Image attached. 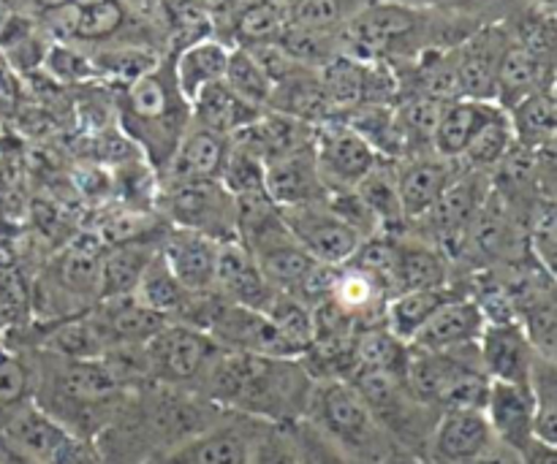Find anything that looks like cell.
<instances>
[{
  "instance_id": "1",
  "label": "cell",
  "mask_w": 557,
  "mask_h": 464,
  "mask_svg": "<svg viewBox=\"0 0 557 464\" xmlns=\"http://www.w3.org/2000/svg\"><path fill=\"white\" fill-rule=\"evenodd\" d=\"M313 386L299 359L221 351L196 394L234 416L292 427L308 413Z\"/></svg>"
},
{
  "instance_id": "2",
  "label": "cell",
  "mask_w": 557,
  "mask_h": 464,
  "mask_svg": "<svg viewBox=\"0 0 557 464\" xmlns=\"http://www.w3.org/2000/svg\"><path fill=\"white\" fill-rule=\"evenodd\" d=\"M117 120L123 134L145 152L152 172L161 177L190 128V103L174 81L172 52L150 74L120 87Z\"/></svg>"
},
{
  "instance_id": "3",
  "label": "cell",
  "mask_w": 557,
  "mask_h": 464,
  "mask_svg": "<svg viewBox=\"0 0 557 464\" xmlns=\"http://www.w3.org/2000/svg\"><path fill=\"white\" fill-rule=\"evenodd\" d=\"M305 422L354 464H381L397 449L348 380H315Z\"/></svg>"
},
{
  "instance_id": "4",
  "label": "cell",
  "mask_w": 557,
  "mask_h": 464,
  "mask_svg": "<svg viewBox=\"0 0 557 464\" xmlns=\"http://www.w3.org/2000/svg\"><path fill=\"white\" fill-rule=\"evenodd\" d=\"M218 353H221V348L207 331L180 324H166L145 346L152 386L183 391H199L201 380H205L207 369L212 367Z\"/></svg>"
},
{
  "instance_id": "5",
  "label": "cell",
  "mask_w": 557,
  "mask_h": 464,
  "mask_svg": "<svg viewBox=\"0 0 557 464\" xmlns=\"http://www.w3.org/2000/svg\"><path fill=\"white\" fill-rule=\"evenodd\" d=\"M0 440L30 464H96L92 443L76 438L58 418L30 402L3 429Z\"/></svg>"
},
{
  "instance_id": "6",
  "label": "cell",
  "mask_w": 557,
  "mask_h": 464,
  "mask_svg": "<svg viewBox=\"0 0 557 464\" xmlns=\"http://www.w3.org/2000/svg\"><path fill=\"white\" fill-rule=\"evenodd\" d=\"M169 226L205 234L218 244L237 239V204L221 183L163 185Z\"/></svg>"
},
{
  "instance_id": "7",
  "label": "cell",
  "mask_w": 557,
  "mask_h": 464,
  "mask_svg": "<svg viewBox=\"0 0 557 464\" xmlns=\"http://www.w3.org/2000/svg\"><path fill=\"white\" fill-rule=\"evenodd\" d=\"M283 226L294 237V242L305 250L313 261L330 266H343L351 261L359 244L364 242L346 221L330 210V204L315 201V204H299L281 210Z\"/></svg>"
},
{
  "instance_id": "8",
  "label": "cell",
  "mask_w": 557,
  "mask_h": 464,
  "mask_svg": "<svg viewBox=\"0 0 557 464\" xmlns=\"http://www.w3.org/2000/svg\"><path fill=\"white\" fill-rule=\"evenodd\" d=\"M313 152L319 174L330 193L332 190H354L379 163L373 147L357 130L348 128L343 120L315 125Z\"/></svg>"
},
{
  "instance_id": "9",
  "label": "cell",
  "mask_w": 557,
  "mask_h": 464,
  "mask_svg": "<svg viewBox=\"0 0 557 464\" xmlns=\"http://www.w3.org/2000/svg\"><path fill=\"white\" fill-rule=\"evenodd\" d=\"M259 429L261 422L253 418L226 416L205 432L141 464H250Z\"/></svg>"
},
{
  "instance_id": "10",
  "label": "cell",
  "mask_w": 557,
  "mask_h": 464,
  "mask_svg": "<svg viewBox=\"0 0 557 464\" xmlns=\"http://www.w3.org/2000/svg\"><path fill=\"white\" fill-rule=\"evenodd\" d=\"M511 43V33L504 22H487L455 47L457 90L460 98L495 101V76L500 58Z\"/></svg>"
},
{
  "instance_id": "11",
  "label": "cell",
  "mask_w": 557,
  "mask_h": 464,
  "mask_svg": "<svg viewBox=\"0 0 557 464\" xmlns=\"http://www.w3.org/2000/svg\"><path fill=\"white\" fill-rule=\"evenodd\" d=\"M495 446L484 411H441L430 429L422 460L428 464H468Z\"/></svg>"
},
{
  "instance_id": "12",
  "label": "cell",
  "mask_w": 557,
  "mask_h": 464,
  "mask_svg": "<svg viewBox=\"0 0 557 464\" xmlns=\"http://www.w3.org/2000/svg\"><path fill=\"white\" fill-rule=\"evenodd\" d=\"M476 353L490 380L520 386H528L539 359L517 321H487L476 342Z\"/></svg>"
},
{
  "instance_id": "13",
  "label": "cell",
  "mask_w": 557,
  "mask_h": 464,
  "mask_svg": "<svg viewBox=\"0 0 557 464\" xmlns=\"http://www.w3.org/2000/svg\"><path fill=\"white\" fill-rule=\"evenodd\" d=\"M395 163L403 217H406V226H417L419 221L428 217L449 179L455 177L457 161H446L435 152H419V155L400 158Z\"/></svg>"
},
{
  "instance_id": "14",
  "label": "cell",
  "mask_w": 557,
  "mask_h": 464,
  "mask_svg": "<svg viewBox=\"0 0 557 464\" xmlns=\"http://www.w3.org/2000/svg\"><path fill=\"white\" fill-rule=\"evenodd\" d=\"M212 291L221 293L226 302L237 304V308L256 310V313H267V308H270L277 293L264 277V272L259 269L250 250L239 239L223 242L218 248Z\"/></svg>"
},
{
  "instance_id": "15",
  "label": "cell",
  "mask_w": 557,
  "mask_h": 464,
  "mask_svg": "<svg viewBox=\"0 0 557 464\" xmlns=\"http://www.w3.org/2000/svg\"><path fill=\"white\" fill-rule=\"evenodd\" d=\"M218 248L221 244L215 239L188 231V228L169 226V223L161 234V242H158V253L163 255V261H166L172 275L180 280V286L190 293L212 291Z\"/></svg>"
},
{
  "instance_id": "16",
  "label": "cell",
  "mask_w": 557,
  "mask_h": 464,
  "mask_svg": "<svg viewBox=\"0 0 557 464\" xmlns=\"http://www.w3.org/2000/svg\"><path fill=\"white\" fill-rule=\"evenodd\" d=\"M264 188L277 210L315 204V201H324L330 196L319 174L313 147H305V150L288 152V155L264 163Z\"/></svg>"
},
{
  "instance_id": "17",
  "label": "cell",
  "mask_w": 557,
  "mask_h": 464,
  "mask_svg": "<svg viewBox=\"0 0 557 464\" xmlns=\"http://www.w3.org/2000/svg\"><path fill=\"white\" fill-rule=\"evenodd\" d=\"M484 418L495 435V443L520 454L536 435H533V418L536 405L528 386L498 384L490 380L487 402H484Z\"/></svg>"
},
{
  "instance_id": "18",
  "label": "cell",
  "mask_w": 557,
  "mask_h": 464,
  "mask_svg": "<svg viewBox=\"0 0 557 464\" xmlns=\"http://www.w3.org/2000/svg\"><path fill=\"white\" fill-rule=\"evenodd\" d=\"M539 90H555V58L511 41L495 76V103L504 112Z\"/></svg>"
},
{
  "instance_id": "19",
  "label": "cell",
  "mask_w": 557,
  "mask_h": 464,
  "mask_svg": "<svg viewBox=\"0 0 557 464\" xmlns=\"http://www.w3.org/2000/svg\"><path fill=\"white\" fill-rule=\"evenodd\" d=\"M228 150H232V139L190 125L183 139H180L166 172L161 174L163 185L221 183Z\"/></svg>"
},
{
  "instance_id": "20",
  "label": "cell",
  "mask_w": 557,
  "mask_h": 464,
  "mask_svg": "<svg viewBox=\"0 0 557 464\" xmlns=\"http://www.w3.org/2000/svg\"><path fill=\"white\" fill-rule=\"evenodd\" d=\"M484 324L487 321H484L479 304L471 297H457L417 331L408 348L413 351H455V348L476 346Z\"/></svg>"
},
{
  "instance_id": "21",
  "label": "cell",
  "mask_w": 557,
  "mask_h": 464,
  "mask_svg": "<svg viewBox=\"0 0 557 464\" xmlns=\"http://www.w3.org/2000/svg\"><path fill=\"white\" fill-rule=\"evenodd\" d=\"M92 321L101 329L107 346H147L163 326L169 324L166 315L145 308L134 297L101 299L90 308Z\"/></svg>"
},
{
  "instance_id": "22",
  "label": "cell",
  "mask_w": 557,
  "mask_h": 464,
  "mask_svg": "<svg viewBox=\"0 0 557 464\" xmlns=\"http://www.w3.org/2000/svg\"><path fill=\"white\" fill-rule=\"evenodd\" d=\"M500 114H504V109L495 101L455 98V101L444 103V109H441L430 147H433L435 155L446 158V161H460L468 145L479 136V130L487 128Z\"/></svg>"
},
{
  "instance_id": "23",
  "label": "cell",
  "mask_w": 557,
  "mask_h": 464,
  "mask_svg": "<svg viewBox=\"0 0 557 464\" xmlns=\"http://www.w3.org/2000/svg\"><path fill=\"white\" fill-rule=\"evenodd\" d=\"M228 52L232 47L223 43L218 36H205L199 41H190L185 47L172 52V68L174 81H177L180 92L185 101H194L205 87L215 85L223 79L228 63Z\"/></svg>"
},
{
  "instance_id": "24",
  "label": "cell",
  "mask_w": 557,
  "mask_h": 464,
  "mask_svg": "<svg viewBox=\"0 0 557 464\" xmlns=\"http://www.w3.org/2000/svg\"><path fill=\"white\" fill-rule=\"evenodd\" d=\"M457 297H468L466 288H460L457 283L395 293L384 308V326L397 337V340H403L408 346V342L417 337V331L422 329L444 304H449L451 299Z\"/></svg>"
},
{
  "instance_id": "25",
  "label": "cell",
  "mask_w": 557,
  "mask_h": 464,
  "mask_svg": "<svg viewBox=\"0 0 557 464\" xmlns=\"http://www.w3.org/2000/svg\"><path fill=\"white\" fill-rule=\"evenodd\" d=\"M261 112H264V109L250 106L248 101H243V98L221 79L215 81V85L205 87V90L190 101V125L232 139L237 130H243L245 125L253 123Z\"/></svg>"
},
{
  "instance_id": "26",
  "label": "cell",
  "mask_w": 557,
  "mask_h": 464,
  "mask_svg": "<svg viewBox=\"0 0 557 464\" xmlns=\"http://www.w3.org/2000/svg\"><path fill=\"white\" fill-rule=\"evenodd\" d=\"M161 234H158V237H147V239L145 237L131 239V242H120V244H112V248L103 250V255H101V299L128 297V293H134L141 272H145V266L150 264L152 255L158 253ZM101 299H98V302H101Z\"/></svg>"
},
{
  "instance_id": "27",
  "label": "cell",
  "mask_w": 557,
  "mask_h": 464,
  "mask_svg": "<svg viewBox=\"0 0 557 464\" xmlns=\"http://www.w3.org/2000/svg\"><path fill=\"white\" fill-rule=\"evenodd\" d=\"M288 27V0H239L232 9L228 47H256L281 38Z\"/></svg>"
},
{
  "instance_id": "28",
  "label": "cell",
  "mask_w": 557,
  "mask_h": 464,
  "mask_svg": "<svg viewBox=\"0 0 557 464\" xmlns=\"http://www.w3.org/2000/svg\"><path fill=\"white\" fill-rule=\"evenodd\" d=\"M354 193L362 199V204L373 212L379 221L381 234H403L406 231V217H403L400 196H397V163L379 158L368 177L354 188Z\"/></svg>"
},
{
  "instance_id": "29",
  "label": "cell",
  "mask_w": 557,
  "mask_h": 464,
  "mask_svg": "<svg viewBox=\"0 0 557 464\" xmlns=\"http://www.w3.org/2000/svg\"><path fill=\"white\" fill-rule=\"evenodd\" d=\"M90 52L92 65H96L98 79L114 81V85L125 87L131 81H136L139 76L150 74L158 63L163 60V52H156L147 43H134V41H123V43H101V47L87 49Z\"/></svg>"
},
{
  "instance_id": "30",
  "label": "cell",
  "mask_w": 557,
  "mask_h": 464,
  "mask_svg": "<svg viewBox=\"0 0 557 464\" xmlns=\"http://www.w3.org/2000/svg\"><path fill=\"white\" fill-rule=\"evenodd\" d=\"M511 134H515L517 145L528 147V150H539V147L555 145L557 134V103L555 90H539L533 96L522 98L517 106L509 112Z\"/></svg>"
},
{
  "instance_id": "31",
  "label": "cell",
  "mask_w": 557,
  "mask_h": 464,
  "mask_svg": "<svg viewBox=\"0 0 557 464\" xmlns=\"http://www.w3.org/2000/svg\"><path fill=\"white\" fill-rule=\"evenodd\" d=\"M36 364L30 351H16L0 342V429L33 402Z\"/></svg>"
},
{
  "instance_id": "32",
  "label": "cell",
  "mask_w": 557,
  "mask_h": 464,
  "mask_svg": "<svg viewBox=\"0 0 557 464\" xmlns=\"http://www.w3.org/2000/svg\"><path fill=\"white\" fill-rule=\"evenodd\" d=\"M515 321L525 331L528 342L536 351L539 359L557 362V308H555V286L542 288L525 302L517 304Z\"/></svg>"
},
{
  "instance_id": "33",
  "label": "cell",
  "mask_w": 557,
  "mask_h": 464,
  "mask_svg": "<svg viewBox=\"0 0 557 464\" xmlns=\"http://www.w3.org/2000/svg\"><path fill=\"white\" fill-rule=\"evenodd\" d=\"M188 293L190 291H185V288L180 286L177 277L172 275V269L166 266L163 255L156 253L150 259V264L145 266V272H141L139 283H136L131 297H134L136 302L145 304V308L156 310V313L166 315V318L172 321L174 315L180 313V308L185 304Z\"/></svg>"
},
{
  "instance_id": "34",
  "label": "cell",
  "mask_w": 557,
  "mask_h": 464,
  "mask_svg": "<svg viewBox=\"0 0 557 464\" xmlns=\"http://www.w3.org/2000/svg\"><path fill=\"white\" fill-rule=\"evenodd\" d=\"M373 0H288V27L341 33Z\"/></svg>"
},
{
  "instance_id": "35",
  "label": "cell",
  "mask_w": 557,
  "mask_h": 464,
  "mask_svg": "<svg viewBox=\"0 0 557 464\" xmlns=\"http://www.w3.org/2000/svg\"><path fill=\"white\" fill-rule=\"evenodd\" d=\"M528 389H531L533 405H536L533 435L536 440L557 446V362L536 359Z\"/></svg>"
},
{
  "instance_id": "36",
  "label": "cell",
  "mask_w": 557,
  "mask_h": 464,
  "mask_svg": "<svg viewBox=\"0 0 557 464\" xmlns=\"http://www.w3.org/2000/svg\"><path fill=\"white\" fill-rule=\"evenodd\" d=\"M511 145H515V134H511L509 114L504 112L498 120H493L487 128L479 130V136L468 145V150L462 152V158L457 163H460L462 168H471V172L493 177L495 166L504 161L506 152L511 150Z\"/></svg>"
},
{
  "instance_id": "37",
  "label": "cell",
  "mask_w": 557,
  "mask_h": 464,
  "mask_svg": "<svg viewBox=\"0 0 557 464\" xmlns=\"http://www.w3.org/2000/svg\"><path fill=\"white\" fill-rule=\"evenodd\" d=\"M223 81H226V85L232 87L243 101H248L250 106L256 109L270 106V98H272V90H275V85L267 79V74L259 68V63L250 58L248 49L232 47Z\"/></svg>"
},
{
  "instance_id": "38",
  "label": "cell",
  "mask_w": 557,
  "mask_h": 464,
  "mask_svg": "<svg viewBox=\"0 0 557 464\" xmlns=\"http://www.w3.org/2000/svg\"><path fill=\"white\" fill-rule=\"evenodd\" d=\"M33 321V283L16 266L0 269V335Z\"/></svg>"
},
{
  "instance_id": "39",
  "label": "cell",
  "mask_w": 557,
  "mask_h": 464,
  "mask_svg": "<svg viewBox=\"0 0 557 464\" xmlns=\"http://www.w3.org/2000/svg\"><path fill=\"white\" fill-rule=\"evenodd\" d=\"M221 185L234 201L253 199V196H267L264 188V163L256 155H250L243 147L228 150L226 166L221 172Z\"/></svg>"
},
{
  "instance_id": "40",
  "label": "cell",
  "mask_w": 557,
  "mask_h": 464,
  "mask_svg": "<svg viewBox=\"0 0 557 464\" xmlns=\"http://www.w3.org/2000/svg\"><path fill=\"white\" fill-rule=\"evenodd\" d=\"M41 71L52 76L58 85H87V81H98L90 52L85 47H76V43L52 41L47 58H44Z\"/></svg>"
},
{
  "instance_id": "41",
  "label": "cell",
  "mask_w": 557,
  "mask_h": 464,
  "mask_svg": "<svg viewBox=\"0 0 557 464\" xmlns=\"http://www.w3.org/2000/svg\"><path fill=\"white\" fill-rule=\"evenodd\" d=\"M294 440V449H297L299 464H354L348 456H343L324 435L315 427H310L308 422H297L288 427Z\"/></svg>"
},
{
  "instance_id": "42",
  "label": "cell",
  "mask_w": 557,
  "mask_h": 464,
  "mask_svg": "<svg viewBox=\"0 0 557 464\" xmlns=\"http://www.w3.org/2000/svg\"><path fill=\"white\" fill-rule=\"evenodd\" d=\"M250 464H299L297 449L288 427H275V424H261L253 440V454Z\"/></svg>"
},
{
  "instance_id": "43",
  "label": "cell",
  "mask_w": 557,
  "mask_h": 464,
  "mask_svg": "<svg viewBox=\"0 0 557 464\" xmlns=\"http://www.w3.org/2000/svg\"><path fill=\"white\" fill-rule=\"evenodd\" d=\"M522 464H557V446L544 443V440L533 438L525 449L520 451Z\"/></svg>"
},
{
  "instance_id": "44",
  "label": "cell",
  "mask_w": 557,
  "mask_h": 464,
  "mask_svg": "<svg viewBox=\"0 0 557 464\" xmlns=\"http://www.w3.org/2000/svg\"><path fill=\"white\" fill-rule=\"evenodd\" d=\"M468 464H522L520 462V454L511 449H506V446L495 443L493 449L487 451V454L476 456V460H471Z\"/></svg>"
},
{
  "instance_id": "45",
  "label": "cell",
  "mask_w": 557,
  "mask_h": 464,
  "mask_svg": "<svg viewBox=\"0 0 557 464\" xmlns=\"http://www.w3.org/2000/svg\"><path fill=\"white\" fill-rule=\"evenodd\" d=\"M38 11H52V9H87V5L103 3V0H33Z\"/></svg>"
},
{
  "instance_id": "46",
  "label": "cell",
  "mask_w": 557,
  "mask_h": 464,
  "mask_svg": "<svg viewBox=\"0 0 557 464\" xmlns=\"http://www.w3.org/2000/svg\"><path fill=\"white\" fill-rule=\"evenodd\" d=\"M381 464H428L422 460V456H417V454H411V451H403V449H395L392 451L389 456H386L384 462Z\"/></svg>"
},
{
  "instance_id": "47",
  "label": "cell",
  "mask_w": 557,
  "mask_h": 464,
  "mask_svg": "<svg viewBox=\"0 0 557 464\" xmlns=\"http://www.w3.org/2000/svg\"><path fill=\"white\" fill-rule=\"evenodd\" d=\"M16 11H20V5H16L14 0H0V33H3V27L9 25V20Z\"/></svg>"
}]
</instances>
